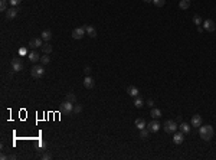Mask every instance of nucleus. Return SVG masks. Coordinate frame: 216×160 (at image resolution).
<instances>
[{
  "label": "nucleus",
  "mask_w": 216,
  "mask_h": 160,
  "mask_svg": "<svg viewBox=\"0 0 216 160\" xmlns=\"http://www.w3.org/2000/svg\"><path fill=\"white\" fill-rule=\"evenodd\" d=\"M163 127H164V131L169 133V134H170V133H176V130L179 128L177 124H176V121H173V120H167Z\"/></svg>",
  "instance_id": "7ed1b4c3"
},
{
  "label": "nucleus",
  "mask_w": 216,
  "mask_h": 160,
  "mask_svg": "<svg viewBox=\"0 0 216 160\" xmlns=\"http://www.w3.org/2000/svg\"><path fill=\"white\" fill-rule=\"evenodd\" d=\"M40 62H42V65H46V64H49L50 62V58L48 53H45L43 56H40Z\"/></svg>",
  "instance_id": "393cba45"
},
{
  "label": "nucleus",
  "mask_w": 216,
  "mask_h": 160,
  "mask_svg": "<svg viewBox=\"0 0 216 160\" xmlns=\"http://www.w3.org/2000/svg\"><path fill=\"white\" fill-rule=\"evenodd\" d=\"M30 75H32V78H35V79L42 78V76L45 75L43 65H35V67H32V69H30Z\"/></svg>",
  "instance_id": "f03ea898"
},
{
  "label": "nucleus",
  "mask_w": 216,
  "mask_h": 160,
  "mask_svg": "<svg viewBox=\"0 0 216 160\" xmlns=\"http://www.w3.org/2000/svg\"><path fill=\"white\" fill-rule=\"evenodd\" d=\"M84 28H85L86 35H89L91 38H95V36H97V30H95V28H94V26H91V25H85Z\"/></svg>",
  "instance_id": "ddd939ff"
},
{
  "label": "nucleus",
  "mask_w": 216,
  "mask_h": 160,
  "mask_svg": "<svg viewBox=\"0 0 216 160\" xmlns=\"http://www.w3.org/2000/svg\"><path fill=\"white\" fill-rule=\"evenodd\" d=\"M134 124H135V127H137L138 130H143V128H146V127H147V124H146V120H144V118H137Z\"/></svg>",
  "instance_id": "dca6fc26"
},
{
  "label": "nucleus",
  "mask_w": 216,
  "mask_h": 160,
  "mask_svg": "<svg viewBox=\"0 0 216 160\" xmlns=\"http://www.w3.org/2000/svg\"><path fill=\"white\" fill-rule=\"evenodd\" d=\"M153 3H154L157 7H163L164 3H166V0H153Z\"/></svg>",
  "instance_id": "c85d7f7f"
},
{
  "label": "nucleus",
  "mask_w": 216,
  "mask_h": 160,
  "mask_svg": "<svg viewBox=\"0 0 216 160\" xmlns=\"http://www.w3.org/2000/svg\"><path fill=\"white\" fill-rule=\"evenodd\" d=\"M40 159H42V160H50V159H52V154H50V153H45V152H43V153L40 154Z\"/></svg>",
  "instance_id": "c756f323"
},
{
  "label": "nucleus",
  "mask_w": 216,
  "mask_h": 160,
  "mask_svg": "<svg viewBox=\"0 0 216 160\" xmlns=\"http://www.w3.org/2000/svg\"><path fill=\"white\" fill-rule=\"evenodd\" d=\"M84 72H85V75H91V68H89V67H85V68H84Z\"/></svg>",
  "instance_id": "473e14b6"
},
{
  "label": "nucleus",
  "mask_w": 216,
  "mask_h": 160,
  "mask_svg": "<svg viewBox=\"0 0 216 160\" xmlns=\"http://www.w3.org/2000/svg\"><path fill=\"white\" fill-rule=\"evenodd\" d=\"M149 128H147V127H146V128H143V130H140V137H141V139H147V137H149Z\"/></svg>",
  "instance_id": "bb28decb"
},
{
  "label": "nucleus",
  "mask_w": 216,
  "mask_h": 160,
  "mask_svg": "<svg viewBox=\"0 0 216 160\" xmlns=\"http://www.w3.org/2000/svg\"><path fill=\"white\" fill-rule=\"evenodd\" d=\"M199 136L200 139H203L205 142H209L210 139H213L215 136V130L212 125H200L199 127Z\"/></svg>",
  "instance_id": "f257e3e1"
},
{
  "label": "nucleus",
  "mask_w": 216,
  "mask_h": 160,
  "mask_svg": "<svg viewBox=\"0 0 216 160\" xmlns=\"http://www.w3.org/2000/svg\"><path fill=\"white\" fill-rule=\"evenodd\" d=\"M183 140H184V134H183L182 131H180V133H176V134L173 136V143H174V144H182Z\"/></svg>",
  "instance_id": "2eb2a0df"
},
{
  "label": "nucleus",
  "mask_w": 216,
  "mask_h": 160,
  "mask_svg": "<svg viewBox=\"0 0 216 160\" xmlns=\"http://www.w3.org/2000/svg\"><path fill=\"white\" fill-rule=\"evenodd\" d=\"M28 58H29L30 62H38V61H40V55L36 52V51H32V52L28 53Z\"/></svg>",
  "instance_id": "4468645a"
},
{
  "label": "nucleus",
  "mask_w": 216,
  "mask_h": 160,
  "mask_svg": "<svg viewBox=\"0 0 216 160\" xmlns=\"http://www.w3.org/2000/svg\"><path fill=\"white\" fill-rule=\"evenodd\" d=\"M81 111H82V107L81 105H74V110H72L74 114H79Z\"/></svg>",
  "instance_id": "7c9ffc66"
},
{
  "label": "nucleus",
  "mask_w": 216,
  "mask_h": 160,
  "mask_svg": "<svg viewBox=\"0 0 216 160\" xmlns=\"http://www.w3.org/2000/svg\"><path fill=\"white\" fill-rule=\"evenodd\" d=\"M20 1H22V0H9V4H12V6H17V4H20Z\"/></svg>",
  "instance_id": "2f4dec72"
},
{
  "label": "nucleus",
  "mask_w": 216,
  "mask_h": 160,
  "mask_svg": "<svg viewBox=\"0 0 216 160\" xmlns=\"http://www.w3.org/2000/svg\"><path fill=\"white\" fill-rule=\"evenodd\" d=\"M179 128H180V131H182L183 134H189V133H190V130H192L190 124H187V123H182V124L179 125Z\"/></svg>",
  "instance_id": "f3484780"
},
{
  "label": "nucleus",
  "mask_w": 216,
  "mask_h": 160,
  "mask_svg": "<svg viewBox=\"0 0 216 160\" xmlns=\"http://www.w3.org/2000/svg\"><path fill=\"white\" fill-rule=\"evenodd\" d=\"M150 115H151L154 120H159V118L161 117V111H160L159 108H153V110H151V113H150Z\"/></svg>",
  "instance_id": "6ab92c4d"
},
{
  "label": "nucleus",
  "mask_w": 216,
  "mask_h": 160,
  "mask_svg": "<svg viewBox=\"0 0 216 160\" xmlns=\"http://www.w3.org/2000/svg\"><path fill=\"white\" fill-rule=\"evenodd\" d=\"M127 92H128V95H131L134 98L138 97V88H137V87H133V85L128 87V88H127Z\"/></svg>",
  "instance_id": "a211bd4d"
},
{
  "label": "nucleus",
  "mask_w": 216,
  "mask_h": 160,
  "mask_svg": "<svg viewBox=\"0 0 216 160\" xmlns=\"http://www.w3.org/2000/svg\"><path fill=\"white\" fill-rule=\"evenodd\" d=\"M94 85H95L94 79H92L89 75H86V76H85V79H84V87H85V88H88V89H91V88H94Z\"/></svg>",
  "instance_id": "9b49d317"
},
{
  "label": "nucleus",
  "mask_w": 216,
  "mask_h": 160,
  "mask_svg": "<svg viewBox=\"0 0 216 160\" xmlns=\"http://www.w3.org/2000/svg\"><path fill=\"white\" fill-rule=\"evenodd\" d=\"M203 123V120H202V117H200L199 114H195L193 117H192V125L193 127H200Z\"/></svg>",
  "instance_id": "f8f14e48"
},
{
  "label": "nucleus",
  "mask_w": 216,
  "mask_h": 160,
  "mask_svg": "<svg viewBox=\"0 0 216 160\" xmlns=\"http://www.w3.org/2000/svg\"><path fill=\"white\" fill-rule=\"evenodd\" d=\"M85 33H86V32H85V28H84V26H79V28H75V29L72 30V38H74V39H82Z\"/></svg>",
  "instance_id": "0eeeda50"
},
{
  "label": "nucleus",
  "mask_w": 216,
  "mask_h": 160,
  "mask_svg": "<svg viewBox=\"0 0 216 160\" xmlns=\"http://www.w3.org/2000/svg\"><path fill=\"white\" fill-rule=\"evenodd\" d=\"M10 65H12V69H13L15 72L22 71V69H23V62H22L20 58H13L12 62H10Z\"/></svg>",
  "instance_id": "20e7f679"
},
{
  "label": "nucleus",
  "mask_w": 216,
  "mask_h": 160,
  "mask_svg": "<svg viewBox=\"0 0 216 160\" xmlns=\"http://www.w3.org/2000/svg\"><path fill=\"white\" fill-rule=\"evenodd\" d=\"M147 128H149L150 133H157V131L160 130V123H159V120H153V121H150L149 124H147Z\"/></svg>",
  "instance_id": "6e6552de"
},
{
  "label": "nucleus",
  "mask_w": 216,
  "mask_h": 160,
  "mask_svg": "<svg viewBox=\"0 0 216 160\" xmlns=\"http://www.w3.org/2000/svg\"><path fill=\"white\" fill-rule=\"evenodd\" d=\"M67 101H69V103H72V104H76V97H75V94L74 92H69V94H67V98H65Z\"/></svg>",
  "instance_id": "b1692460"
},
{
  "label": "nucleus",
  "mask_w": 216,
  "mask_h": 160,
  "mask_svg": "<svg viewBox=\"0 0 216 160\" xmlns=\"http://www.w3.org/2000/svg\"><path fill=\"white\" fill-rule=\"evenodd\" d=\"M147 105H149V107H153V105H154V103H153V100H149V101H147Z\"/></svg>",
  "instance_id": "f704fd0d"
},
{
  "label": "nucleus",
  "mask_w": 216,
  "mask_h": 160,
  "mask_svg": "<svg viewBox=\"0 0 216 160\" xmlns=\"http://www.w3.org/2000/svg\"><path fill=\"white\" fill-rule=\"evenodd\" d=\"M42 49H43V52H45V53H48V55H49V53L52 52V51H53V48H52V45H50L49 42L43 43V45H42Z\"/></svg>",
  "instance_id": "5701e85b"
},
{
  "label": "nucleus",
  "mask_w": 216,
  "mask_h": 160,
  "mask_svg": "<svg viewBox=\"0 0 216 160\" xmlns=\"http://www.w3.org/2000/svg\"><path fill=\"white\" fill-rule=\"evenodd\" d=\"M193 23L198 25V26H200V25L203 23V20H202V18H200L199 15H195V16H193Z\"/></svg>",
  "instance_id": "cd10ccee"
},
{
  "label": "nucleus",
  "mask_w": 216,
  "mask_h": 160,
  "mask_svg": "<svg viewBox=\"0 0 216 160\" xmlns=\"http://www.w3.org/2000/svg\"><path fill=\"white\" fill-rule=\"evenodd\" d=\"M7 3H9V0H0V10L1 12L7 10Z\"/></svg>",
  "instance_id": "a878e982"
},
{
  "label": "nucleus",
  "mask_w": 216,
  "mask_h": 160,
  "mask_svg": "<svg viewBox=\"0 0 216 160\" xmlns=\"http://www.w3.org/2000/svg\"><path fill=\"white\" fill-rule=\"evenodd\" d=\"M16 16H17V9L16 7H10V9L6 10V19H7V20H12V19H15Z\"/></svg>",
  "instance_id": "9d476101"
},
{
  "label": "nucleus",
  "mask_w": 216,
  "mask_h": 160,
  "mask_svg": "<svg viewBox=\"0 0 216 160\" xmlns=\"http://www.w3.org/2000/svg\"><path fill=\"white\" fill-rule=\"evenodd\" d=\"M19 53H20V55H26V53H28V51L23 48V49H20V51H19Z\"/></svg>",
  "instance_id": "72a5a7b5"
},
{
  "label": "nucleus",
  "mask_w": 216,
  "mask_h": 160,
  "mask_svg": "<svg viewBox=\"0 0 216 160\" xmlns=\"http://www.w3.org/2000/svg\"><path fill=\"white\" fill-rule=\"evenodd\" d=\"M143 1H146V3H153V0H143Z\"/></svg>",
  "instance_id": "e433bc0d"
},
{
  "label": "nucleus",
  "mask_w": 216,
  "mask_h": 160,
  "mask_svg": "<svg viewBox=\"0 0 216 160\" xmlns=\"http://www.w3.org/2000/svg\"><path fill=\"white\" fill-rule=\"evenodd\" d=\"M134 105L137 107V108H141V107L144 105V100L141 97H135L134 98Z\"/></svg>",
  "instance_id": "4be33fe9"
},
{
  "label": "nucleus",
  "mask_w": 216,
  "mask_h": 160,
  "mask_svg": "<svg viewBox=\"0 0 216 160\" xmlns=\"http://www.w3.org/2000/svg\"><path fill=\"white\" fill-rule=\"evenodd\" d=\"M42 40H43L42 38H33L29 40V46L30 48H42V45H43Z\"/></svg>",
  "instance_id": "1a4fd4ad"
},
{
  "label": "nucleus",
  "mask_w": 216,
  "mask_h": 160,
  "mask_svg": "<svg viewBox=\"0 0 216 160\" xmlns=\"http://www.w3.org/2000/svg\"><path fill=\"white\" fill-rule=\"evenodd\" d=\"M40 38H42L43 40L49 42L50 39H52V32H50V30H43V32H42V35H40Z\"/></svg>",
  "instance_id": "412c9836"
},
{
  "label": "nucleus",
  "mask_w": 216,
  "mask_h": 160,
  "mask_svg": "<svg viewBox=\"0 0 216 160\" xmlns=\"http://www.w3.org/2000/svg\"><path fill=\"white\" fill-rule=\"evenodd\" d=\"M179 7H180L182 10H187V9L190 7V0H180Z\"/></svg>",
  "instance_id": "aec40b11"
},
{
  "label": "nucleus",
  "mask_w": 216,
  "mask_h": 160,
  "mask_svg": "<svg viewBox=\"0 0 216 160\" xmlns=\"http://www.w3.org/2000/svg\"><path fill=\"white\" fill-rule=\"evenodd\" d=\"M72 110H74V104L67 101V100L61 104V113H64V114H71Z\"/></svg>",
  "instance_id": "423d86ee"
},
{
  "label": "nucleus",
  "mask_w": 216,
  "mask_h": 160,
  "mask_svg": "<svg viewBox=\"0 0 216 160\" xmlns=\"http://www.w3.org/2000/svg\"><path fill=\"white\" fill-rule=\"evenodd\" d=\"M203 29L208 30V32H215L216 30V23L212 20V19H206L203 22Z\"/></svg>",
  "instance_id": "39448f33"
},
{
  "label": "nucleus",
  "mask_w": 216,
  "mask_h": 160,
  "mask_svg": "<svg viewBox=\"0 0 216 160\" xmlns=\"http://www.w3.org/2000/svg\"><path fill=\"white\" fill-rule=\"evenodd\" d=\"M198 32H199V33H202V32H203V28H200V26H199V28H198Z\"/></svg>",
  "instance_id": "c9c22d12"
}]
</instances>
